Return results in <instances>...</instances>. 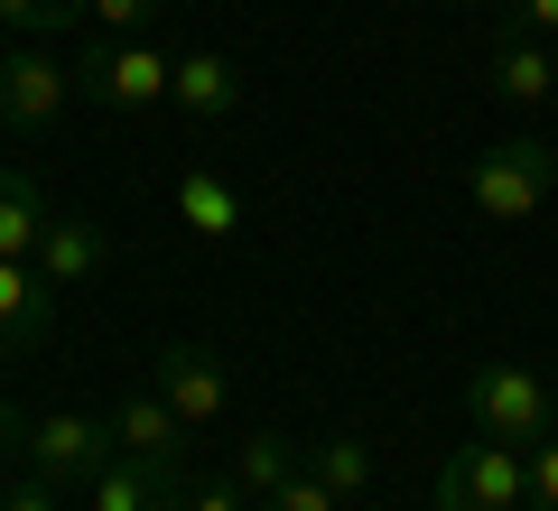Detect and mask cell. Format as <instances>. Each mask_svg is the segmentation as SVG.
I'll list each match as a JSON object with an SVG mask.
<instances>
[{
  "instance_id": "obj_8",
  "label": "cell",
  "mask_w": 558,
  "mask_h": 511,
  "mask_svg": "<svg viewBox=\"0 0 558 511\" xmlns=\"http://www.w3.org/2000/svg\"><path fill=\"white\" fill-rule=\"evenodd\" d=\"M159 400L186 418V437L223 428V363H215V344H168L159 354Z\"/></svg>"
},
{
  "instance_id": "obj_15",
  "label": "cell",
  "mask_w": 558,
  "mask_h": 511,
  "mask_svg": "<svg viewBox=\"0 0 558 511\" xmlns=\"http://www.w3.org/2000/svg\"><path fill=\"white\" fill-rule=\"evenodd\" d=\"M47 233V196L38 178H20V168H0V260H28Z\"/></svg>"
},
{
  "instance_id": "obj_7",
  "label": "cell",
  "mask_w": 558,
  "mask_h": 511,
  "mask_svg": "<svg viewBox=\"0 0 558 511\" xmlns=\"http://www.w3.org/2000/svg\"><path fill=\"white\" fill-rule=\"evenodd\" d=\"M112 455H131V465H159V474H186V418L168 410L159 391H131L112 410Z\"/></svg>"
},
{
  "instance_id": "obj_13",
  "label": "cell",
  "mask_w": 558,
  "mask_h": 511,
  "mask_svg": "<svg viewBox=\"0 0 558 511\" xmlns=\"http://www.w3.org/2000/svg\"><path fill=\"white\" fill-rule=\"evenodd\" d=\"M84 492H94V511H186V474L131 465V455H112V465H102Z\"/></svg>"
},
{
  "instance_id": "obj_20",
  "label": "cell",
  "mask_w": 558,
  "mask_h": 511,
  "mask_svg": "<svg viewBox=\"0 0 558 511\" xmlns=\"http://www.w3.org/2000/svg\"><path fill=\"white\" fill-rule=\"evenodd\" d=\"M84 0H0V28H57V20H75Z\"/></svg>"
},
{
  "instance_id": "obj_17",
  "label": "cell",
  "mask_w": 558,
  "mask_h": 511,
  "mask_svg": "<svg viewBox=\"0 0 558 511\" xmlns=\"http://www.w3.org/2000/svg\"><path fill=\"white\" fill-rule=\"evenodd\" d=\"M307 474H317V484L336 492V502H354V492L373 484V447H363V437L344 428V437H326V447H317V465H307Z\"/></svg>"
},
{
  "instance_id": "obj_21",
  "label": "cell",
  "mask_w": 558,
  "mask_h": 511,
  "mask_svg": "<svg viewBox=\"0 0 558 511\" xmlns=\"http://www.w3.org/2000/svg\"><path fill=\"white\" fill-rule=\"evenodd\" d=\"M531 511H558V428L531 447Z\"/></svg>"
},
{
  "instance_id": "obj_19",
  "label": "cell",
  "mask_w": 558,
  "mask_h": 511,
  "mask_svg": "<svg viewBox=\"0 0 558 511\" xmlns=\"http://www.w3.org/2000/svg\"><path fill=\"white\" fill-rule=\"evenodd\" d=\"M260 511H336V492H326V484H317V474H307V465H299V474H289V484H279V492H270V502H260Z\"/></svg>"
},
{
  "instance_id": "obj_22",
  "label": "cell",
  "mask_w": 558,
  "mask_h": 511,
  "mask_svg": "<svg viewBox=\"0 0 558 511\" xmlns=\"http://www.w3.org/2000/svg\"><path fill=\"white\" fill-rule=\"evenodd\" d=\"M502 10H512L521 38H549V47H558V0H502Z\"/></svg>"
},
{
  "instance_id": "obj_2",
  "label": "cell",
  "mask_w": 558,
  "mask_h": 511,
  "mask_svg": "<svg viewBox=\"0 0 558 511\" xmlns=\"http://www.w3.org/2000/svg\"><path fill=\"white\" fill-rule=\"evenodd\" d=\"M465 418H475V437L539 447V437L558 428V391L531 373V363H484V373H465Z\"/></svg>"
},
{
  "instance_id": "obj_9",
  "label": "cell",
  "mask_w": 558,
  "mask_h": 511,
  "mask_svg": "<svg viewBox=\"0 0 558 511\" xmlns=\"http://www.w3.org/2000/svg\"><path fill=\"white\" fill-rule=\"evenodd\" d=\"M168 102H178L186 121H205V131H223V121L242 112V75H233V57H215V47H186V57H178V84H168Z\"/></svg>"
},
{
  "instance_id": "obj_1",
  "label": "cell",
  "mask_w": 558,
  "mask_h": 511,
  "mask_svg": "<svg viewBox=\"0 0 558 511\" xmlns=\"http://www.w3.org/2000/svg\"><path fill=\"white\" fill-rule=\"evenodd\" d=\"M549 186H558V149L539 131H502L494 149L465 168V205H475L484 223H531L539 205H549Z\"/></svg>"
},
{
  "instance_id": "obj_23",
  "label": "cell",
  "mask_w": 558,
  "mask_h": 511,
  "mask_svg": "<svg viewBox=\"0 0 558 511\" xmlns=\"http://www.w3.org/2000/svg\"><path fill=\"white\" fill-rule=\"evenodd\" d=\"M186 511H252V492L223 474V484H186Z\"/></svg>"
},
{
  "instance_id": "obj_14",
  "label": "cell",
  "mask_w": 558,
  "mask_h": 511,
  "mask_svg": "<svg viewBox=\"0 0 558 511\" xmlns=\"http://www.w3.org/2000/svg\"><path fill=\"white\" fill-rule=\"evenodd\" d=\"M47 316H57V289L38 279V260H0V354L38 344Z\"/></svg>"
},
{
  "instance_id": "obj_12",
  "label": "cell",
  "mask_w": 558,
  "mask_h": 511,
  "mask_svg": "<svg viewBox=\"0 0 558 511\" xmlns=\"http://www.w3.org/2000/svg\"><path fill=\"white\" fill-rule=\"evenodd\" d=\"M494 94L512 102V112L558 102V47H549V38H521V28H502V47H494Z\"/></svg>"
},
{
  "instance_id": "obj_4",
  "label": "cell",
  "mask_w": 558,
  "mask_h": 511,
  "mask_svg": "<svg viewBox=\"0 0 558 511\" xmlns=\"http://www.w3.org/2000/svg\"><path fill=\"white\" fill-rule=\"evenodd\" d=\"M75 75L94 84L102 112H159L168 84H178V57H168V47H149V38H121V47H94Z\"/></svg>"
},
{
  "instance_id": "obj_11",
  "label": "cell",
  "mask_w": 558,
  "mask_h": 511,
  "mask_svg": "<svg viewBox=\"0 0 558 511\" xmlns=\"http://www.w3.org/2000/svg\"><path fill=\"white\" fill-rule=\"evenodd\" d=\"M38 279L47 289H84V279L112 260V242H102V223H84V215H47V233H38Z\"/></svg>"
},
{
  "instance_id": "obj_6",
  "label": "cell",
  "mask_w": 558,
  "mask_h": 511,
  "mask_svg": "<svg viewBox=\"0 0 558 511\" xmlns=\"http://www.w3.org/2000/svg\"><path fill=\"white\" fill-rule=\"evenodd\" d=\"M65 94H75V75H65L47 47H10V57H0V121H10V131H47V121L65 112Z\"/></svg>"
},
{
  "instance_id": "obj_5",
  "label": "cell",
  "mask_w": 558,
  "mask_h": 511,
  "mask_svg": "<svg viewBox=\"0 0 558 511\" xmlns=\"http://www.w3.org/2000/svg\"><path fill=\"white\" fill-rule=\"evenodd\" d=\"M20 455L28 474H47V484H94L102 465H112V428H94L84 410H47L20 428Z\"/></svg>"
},
{
  "instance_id": "obj_18",
  "label": "cell",
  "mask_w": 558,
  "mask_h": 511,
  "mask_svg": "<svg viewBox=\"0 0 558 511\" xmlns=\"http://www.w3.org/2000/svg\"><path fill=\"white\" fill-rule=\"evenodd\" d=\"M94 10V28H112V38H140V28L159 20V0H84Z\"/></svg>"
},
{
  "instance_id": "obj_10",
  "label": "cell",
  "mask_w": 558,
  "mask_h": 511,
  "mask_svg": "<svg viewBox=\"0 0 558 511\" xmlns=\"http://www.w3.org/2000/svg\"><path fill=\"white\" fill-rule=\"evenodd\" d=\"M168 205H178V223H186L196 242H233V233H242V186L223 178V168H205V158H196V168H178Z\"/></svg>"
},
{
  "instance_id": "obj_16",
  "label": "cell",
  "mask_w": 558,
  "mask_h": 511,
  "mask_svg": "<svg viewBox=\"0 0 558 511\" xmlns=\"http://www.w3.org/2000/svg\"><path fill=\"white\" fill-rule=\"evenodd\" d=\"M289 474H299V447H289L279 428H260V437H242V447H233V484L252 492V502H270Z\"/></svg>"
},
{
  "instance_id": "obj_24",
  "label": "cell",
  "mask_w": 558,
  "mask_h": 511,
  "mask_svg": "<svg viewBox=\"0 0 558 511\" xmlns=\"http://www.w3.org/2000/svg\"><path fill=\"white\" fill-rule=\"evenodd\" d=\"M0 511H57V484H47V474H20V484H10V502Z\"/></svg>"
},
{
  "instance_id": "obj_3",
  "label": "cell",
  "mask_w": 558,
  "mask_h": 511,
  "mask_svg": "<svg viewBox=\"0 0 558 511\" xmlns=\"http://www.w3.org/2000/svg\"><path fill=\"white\" fill-rule=\"evenodd\" d=\"M438 511H531V447L475 437L438 465Z\"/></svg>"
},
{
  "instance_id": "obj_26",
  "label": "cell",
  "mask_w": 558,
  "mask_h": 511,
  "mask_svg": "<svg viewBox=\"0 0 558 511\" xmlns=\"http://www.w3.org/2000/svg\"><path fill=\"white\" fill-rule=\"evenodd\" d=\"M549 391H558V381H549Z\"/></svg>"
},
{
  "instance_id": "obj_25",
  "label": "cell",
  "mask_w": 558,
  "mask_h": 511,
  "mask_svg": "<svg viewBox=\"0 0 558 511\" xmlns=\"http://www.w3.org/2000/svg\"><path fill=\"white\" fill-rule=\"evenodd\" d=\"M0 447H20V418H10V410H0Z\"/></svg>"
}]
</instances>
